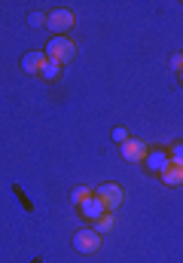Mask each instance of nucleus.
I'll return each mask as SVG.
<instances>
[{"label":"nucleus","mask_w":183,"mask_h":263,"mask_svg":"<svg viewBox=\"0 0 183 263\" xmlns=\"http://www.w3.org/2000/svg\"><path fill=\"white\" fill-rule=\"evenodd\" d=\"M113 223H116V214H110V211H107V214H101V217L92 223V230H95V233H101V236H107V233L113 230Z\"/></svg>","instance_id":"obj_10"},{"label":"nucleus","mask_w":183,"mask_h":263,"mask_svg":"<svg viewBox=\"0 0 183 263\" xmlns=\"http://www.w3.org/2000/svg\"><path fill=\"white\" fill-rule=\"evenodd\" d=\"M128 138H131V135L122 129V126H116V129H113V141H119V147L125 144V141H128Z\"/></svg>","instance_id":"obj_15"},{"label":"nucleus","mask_w":183,"mask_h":263,"mask_svg":"<svg viewBox=\"0 0 183 263\" xmlns=\"http://www.w3.org/2000/svg\"><path fill=\"white\" fill-rule=\"evenodd\" d=\"M168 156H171V159H174V162H183V144H180V141H177V144H171V147H168Z\"/></svg>","instance_id":"obj_14"},{"label":"nucleus","mask_w":183,"mask_h":263,"mask_svg":"<svg viewBox=\"0 0 183 263\" xmlns=\"http://www.w3.org/2000/svg\"><path fill=\"white\" fill-rule=\"evenodd\" d=\"M92 196H95V190H92V187H76V190L70 193V202H73V205H83L86 199H92Z\"/></svg>","instance_id":"obj_12"},{"label":"nucleus","mask_w":183,"mask_h":263,"mask_svg":"<svg viewBox=\"0 0 183 263\" xmlns=\"http://www.w3.org/2000/svg\"><path fill=\"white\" fill-rule=\"evenodd\" d=\"M95 196L104 202V208H107L110 214H116V208H119L122 199H125V190H122L119 184H101V187L95 190Z\"/></svg>","instance_id":"obj_4"},{"label":"nucleus","mask_w":183,"mask_h":263,"mask_svg":"<svg viewBox=\"0 0 183 263\" xmlns=\"http://www.w3.org/2000/svg\"><path fill=\"white\" fill-rule=\"evenodd\" d=\"M46 55L52 62H58V65H70L76 59V43L70 37H55V40L46 43Z\"/></svg>","instance_id":"obj_2"},{"label":"nucleus","mask_w":183,"mask_h":263,"mask_svg":"<svg viewBox=\"0 0 183 263\" xmlns=\"http://www.w3.org/2000/svg\"><path fill=\"white\" fill-rule=\"evenodd\" d=\"M101 242H104V236H101V233H95L92 227H89V230L73 233V248H76L79 254H95V251L101 248Z\"/></svg>","instance_id":"obj_3"},{"label":"nucleus","mask_w":183,"mask_h":263,"mask_svg":"<svg viewBox=\"0 0 183 263\" xmlns=\"http://www.w3.org/2000/svg\"><path fill=\"white\" fill-rule=\"evenodd\" d=\"M147 153H150V147L140 141V138H128L125 144H122V159L125 162H134V165H144V159H147Z\"/></svg>","instance_id":"obj_5"},{"label":"nucleus","mask_w":183,"mask_h":263,"mask_svg":"<svg viewBox=\"0 0 183 263\" xmlns=\"http://www.w3.org/2000/svg\"><path fill=\"white\" fill-rule=\"evenodd\" d=\"M171 67H174L177 73L183 70V52H180V55H171Z\"/></svg>","instance_id":"obj_16"},{"label":"nucleus","mask_w":183,"mask_h":263,"mask_svg":"<svg viewBox=\"0 0 183 263\" xmlns=\"http://www.w3.org/2000/svg\"><path fill=\"white\" fill-rule=\"evenodd\" d=\"M168 162H171V156H168V150H165V147L150 150V153H147V159H144V165H147L153 175H162V172L168 168Z\"/></svg>","instance_id":"obj_6"},{"label":"nucleus","mask_w":183,"mask_h":263,"mask_svg":"<svg viewBox=\"0 0 183 263\" xmlns=\"http://www.w3.org/2000/svg\"><path fill=\"white\" fill-rule=\"evenodd\" d=\"M180 83H183V70H180Z\"/></svg>","instance_id":"obj_17"},{"label":"nucleus","mask_w":183,"mask_h":263,"mask_svg":"<svg viewBox=\"0 0 183 263\" xmlns=\"http://www.w3.org/2000/svg\"><path fill=\"white\" fill-rule=\"evenodd\" d=\"M61 70H64V65H58V62H52V59H49L40 77H43V80H49V83H55V80L61 77Z\"/></svg>","instance_id":"obj_11"},{"label":"nucleus","mask_w":183,"mask_h":263,"mask_svg":"<svg viewBox=\"0 0 183 263\" xmlns=\"http://www.w3.org/2000/svg\"><path fill=\"white\" fill-rule=\"evenodd\" d=\"M159 178H162L168 187H180V184H183V162H174V159H171V162H168V168H165Z\"/></svg>","instance_id":"obj_9"},{"label":"nucleus","mask_w":183,"mask_h":263,"mask_svg":"<svg viewBox=\"0 0 183 263\" xmlns=\"http://www.w3.org/2000/svg\"><path fill=\"white\" fill-rule=\"evenodd\" d=\"M76 208H79V214H83L86 220H92V223H95V220H98L101 214H107V208H104V202H101L98 196L86 199V202H83V205H76Z\"/></svg>","instance_id":"obj_8"},{"label":"nucleus","mask_w":183,"mask_h":263,"mask_svg":"<svg viewBox=\"0 0 183 263\" xmlns=\"http://www.w3.org/2000/svg\"><path fill=\"white\" fill-rule=\"evenodd\" d=\"M46 62H49V55H46V52H40V49L25 52V59H22V70H25V73H43Z\"/></svg>","instance_id":"obj_7"},{"label":"nucleus","mask_w":183,"mask_h":263,"mask_svg":"<svg viewBox=\"0 0 183 263\" xmlns=\"http://www.w3.org/2000/svg\"><path fill=\"white\" fill-rule=\"evenodd\" d=\"M28 25H31V28H46V12L34 9V12L28 15Z\"/></svg>","instance_id":"obj_13"},{"label":"nucleus","mask_w":183,"mask_h":263,"mask_svg":"<svg viewBox=\"0 0 183 263\" xmlns=\"http://www.w3.org/2000/svg\"><path fill=\"white\" fill-rule=\"evenodd\" d=\"M73 25H76V15H73V9H67V6H58V9L46 12V28H49L55 37H67V34L73 31Z\"/></svg>","instance_id":"obj_1"}]
</instances>
